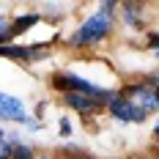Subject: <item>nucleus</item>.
<instances>
[{
  "label": "nucleus",
  "instance_id": "f257e3e1",
  "mask_svg": "<svg viewBox=\"0 0 159 159\" xmlns=\"http://www.w3.org/2000/svg\"><path fill=\"white\" fill-rule=\"evenodd\" d=\"M107 30H110V19L104 14H96L91 16L82 28L77 30V36L71 39V44H88V41H99V39H104L107 36Z\"/></svg>",
  "mask_w": 159,
  "mask_h": 159
},
{
  "label": "nucleus",
  "instance_id": "f03ea898",
  "mask_svg": "<svg viewBox=\"0 0 159 159\" xmlns=\"http://www.w3.org/2000/svg\"><path fill=\"white\" fill-rule=\"evenodd\" d=\"M110 110H112V115L121 118V121H143L145 118V107H137V104L124 102V99H112Z\"/></svg>",
  "mask_w": 159,
  "mask_h": 159
},
{
  "label": "nucleus",
  "instance_id": "7ed1b4c3",
  "mask_svg": "<svg viewBox=\"0 0 159 159\" xmlns=\"http://www.w3.org/2000/svg\"><path fill=\"white\" fill-rule=\"evenodd\" d=\"M0 115L8 118V121H25V110H22L19 99L6 96V93H0Z\"/></svg>",
  "mask_w": 159,
  "mask_h": 159
},
{
  "label": "nucleus",
  "instance_id": "20e7f679",
  "mask_svg": "<svg viewBox=\"0 0 159 159\" xmlns=\"http://www.w3.org/2000/svg\"><path fill=\"white\" fill-rule=\"evenodd\" d=\"M71 107H77L80 112H91L96 107V102H91L88 96H82V93H69V99H66Z\"/></svg>",
  "mask_w": 159,
  "mask_h": 159
},
{
  "label": "nucleus",
  "instance_id": "39448f33",
  "mask_svg": "<svg viewBox=\"0 0 159 159\" xmlns=\"http://www.w3.org/2000/svg\"><path fill=\"white\" fill-rule=\"evenodd\" d=\"M0 55H8V58H30L33 52L25 47H0Z\"/></svg>",
  "mask_w": 159,
  "mask_h": 159
},
{
  "label": "nucleus",
  "instance_id": "423d86ee",
  "mask_svg": "<svg viewBox=\"0 0 159 159\" xmlns=\"http://www.w3.org/2000/svg\"><path fill=\"white\" fill-rule=\"evenodd\" d=\"M36 19H39V16H19V22H16L14 28H11V36H19V33L25 30V28H30Z\"/></svg>",
  "mask_w": 159,
  "mask_h": 159
},
{
  "label": "nucleus",
  "instance_id": "0eeeda50",
  "mask_svg": "<svg viewBox=\"0 0 159 159\" xmlns=\"http://www.w3.org/2000/svg\"><path fill=\"white\" fill-rule=\"evenodd\" d=\"M14 151H16L14 154L16 159H30V148H25V145H19V148H14Z\"/></svg>",
  "mask_w": 159,
  "mask_h": 159
},
{
  "label": "nucleus",
  "instance_id": "6e6552de",
  "mask_svg": "<svg viewBox=\"0 0 159 159\" xmlns=\"http://www.w3.org/2000/svg\"><path fill=\"white\" fill-rule=\"evenodd\" d=\"M8 157H11V148L6 140H0V159H8Z\"/></svg>",
  "mask_w": 159,
  "mask_h": 159
},
{
  "label": "nucleus",
  "instance_id": "1a4fd4ad",
  "mask_svg": "<svg viewBox=\"0 0 159 159\" xmlns=\"http://www.w3.org/2000/svg\"><path fill=\"white\" fill-rule=\"evenodd\" d=\"M148 41H151V47L159 49V36H157V33H151V39H148Z\"/></svg>",
  "mask_w": 159,
  "mask_h": 159
},
{
  "label": "nucleus",
  "instance_id": "9d476101",
  "mask_svg": "<svg viewBox=\"0 0 159 159\" xmlns=\"http://www.w3.org/2000/svg\"><path fill=\"white\" fill-rule=\"evenodd\" d=\"M61 132H63V134H69V132H71V129H69V121H66V118L61 121Z\"/></svg>",
  "mask_w": 159,
  "mask_h": 159
},
{
  "label": "nucleus",
  "instance_id": "9b49d317",
  "mask_svg": "<svg viewBox=\"0 0 159 159\" xmlns=\"http://www.w3.org/2000/svg\"><path fill=\"white\" fill-rule=\"evenodd\" d=\"M157 104H159V88H157Z\"/></svg>",
  "mask_w": 159,
  "mask_h": 159
},
{
  "label": "nucleus",
  "instance_id": "f8f14e48",
  "mask_svg": "<svg viewBox=\"0 0 159 159\" xmlns=\"http://www.w3.org/2000/svg\"><path fill=\"white\" fill-rule=\"evenodd\" d=\"M0 140H3V132H0Z\"/></svg>",
  "mask_w": 159,
  "mask_h": 159
},
{
  "label": "nucleus",
  "instance_id": "ddd939ff",
  "mask_svg": "<svg viewBox=\"0 0 159 159\" xmlns=\"http://www.w3.org/2000/svg\"><path fill=\"white\" fill-rule=\"evenodd\" d=\"M157 52H159V49H157Z\"/></svg>",
  "mask_w": 159,
  "mask_h": 159
}]
</instances>
